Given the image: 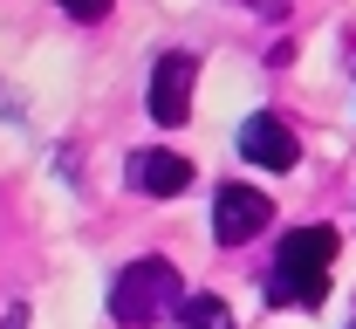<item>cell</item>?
<instances>
[{"mask_svg": "<svg viewBox=\"0 0 356 329\" xmlns=\"http://www.w3.org/2000/svg\"><path fill=\"white\" fill-rule=\"evenodd\" d=\"M240 158L247 165H261V172H295V158H302V144H295V131L281 124V117H247L240 124Z\"/></svg>", "mask_w": 356, "mask_h": 329, "instance_id": "6", "label": "cell"}, {"mask_svg": "<svg viewBox=\"0 0 356 329\" xmlns=\"http://www.w3.org/2000/svg\"><path fill=\"white\" fill-rule=\"evenodd\" d=\"M172 323L178 329H226V302H220V295H185Z\"/></svg>", "mask_w": 356, "mask_h": 329, "instance_id": "7", "label": "cell"}, {"mask_svg": "<svg viewBox=\"0 0 356 329\" xmlns=\"http://www.w3.org/2000/svg\"><path fill=\"white\" fill-rule=\"evenodd\" d=\"M124 179H131V192H144V199H178V192L192 186V158H178V151H158V144H144V151H131Z\"/></svg>", "mask_w": 356, "mask_h": 329, "instance_id": "5", "label": "cell"}, {"mask_svg": "<svg viewBox=\"0 0 356 329\" xmlns=\"http://www.w3.org/2000/svg\"><path fill=\"white\" fill-rule=\"evenodd\" d=\"M267 213H274V199L254 186H220L213 192V234H220V247H247V240L267 227Z\"/></svg>", "mask_w": 356, "mask_h": 329, "instance_id": "3", "label": "cell"}, {"mask_svg": "<svg viewBox=\"0 0 356 329\" xmlns=\"http://www.w3.org/2000/svg\"><path fill=\"white\" fill-rule=\"evenodd\" d=\"M192 55H165L158 69H151V90H144V103H151V124H165V131H178L185 117H192Z\"/></svg>", "mask_w": 356, "mask_h": 329, "instance_id": "4", "label": "cell"}, {"mask_svg": "<svg viewBox=\"0 0 356 329\" xmlns=\"http://www.w3.org/2000/svg\"><path fill=\"white\" fill-rule=\"evenodd\" d=\"M336 227H295V234L274 247V268H267V295L281 309H315L329 295V268H336Z\"/></svg>", "mask_w": 356, "mask_h": 329, "instance_id": "1", "label": "cell"}, {"mask_svg": "<svg viewBox=\"0 0 356 329\" xmlns=\"http://www.w3.org/2000/svg\"><path fill=\"white\" fill-rule=\"evenodd\" d=\"M254 7H267V14H281V7H288V0H254Z\"/></svg>", "mask_w": 356, "mask_h": 329, "instance_id": "9", "label": "cell"}, {"mask_svg": "<svg viewBox=\"0 0 356 329\" xmlns=\"http://www.w3.org/2000/svg\"><path fill=\"white\" fill-rule=\"evenodd\" d=\"M178 302H185V282H178L172 261H131L117 282H110V316L124 329H151V323H172Z\"/></svg>", "mask_w": 356, "mask_h": 329, "instance_id": "2", "label": "cell"}, {"mask_svg": "<svg viewBox=\"0 0 356 329\" xmlns=\"http://www.w3.org/2000/svg\"><path fill=\"white\" fill-rule=\"evenodd\" d=\"M62 14H69V21H103L110 0H62Z\"/></svg>", "mask_w": 356, "mask_h": 329, "instance_id": "8", "label": "cell"}]
</instances>
